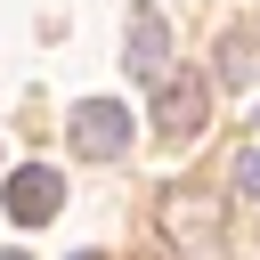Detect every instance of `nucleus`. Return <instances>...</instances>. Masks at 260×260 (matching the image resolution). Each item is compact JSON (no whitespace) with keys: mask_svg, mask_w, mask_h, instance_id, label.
Wrapping results in <instances>:
<instances>
[{"mask_svg":"<svg viewBox=\"0 0 260 260\" xmlns=\"http://www.w3.org/2000/svg\"><path fill=\"white\" fill-rule=\"evenodd\" d=\"M162 236H171L179 260H228L219 195H203V187H171V195H162Z\"/></svg>","mask_w":260,"mask_h":260,"instance_id":"nucleus-1","label":"nucleus"},{"mask_svg":"<svg viewBox=\"0 0 260 260\" xmlns=\"http://www.w3.org/2000/svg\"><path fill=\"white\" fill-rule=\"evenodd\" d=\"M65 138H73V154H89V162H122V154H130V114H122L114 98H81V106L65 114Z\"/></svg>","mask_w":260,"mask_h":260,"instance_id":"nucleus-2","label":"nucleus"},{"mask_svg":"<svg viewBox=\"0 0 260 260\" xmlns=\"http://www.w3.org/2000/svg\"><path fill=\"white\" fill-rule=\"evenodd\" d=\"M203 114H211V89L195 81V73H154V130L162 138H195L203 130Z\"/></svg>","mask_w":260,"mask_h":260,"instance_id":"nucleus-3","label":"nucleus"},{"mask_svg":"<svg viewBox=\"0 0 260 260\" xmlns=\"http://www.w3.org/2000/svg\"><path fill=\"white\" fill-rule=\"evenodd\" d=\"M122 57H130V73H138V81H154V73L171 65V24H162V8H154V0H138V8H130Z\"/></svg>","mask_w":260,"mask_h":260,"instance_id":"nucleus-4","label":"nucleus"},{"mask_svg":"<svg viewBox=\"0 0 260 260\" xmlns=\"http://www.w3.org/2000/svg\"><path fill=\"white\" fill-rule=\"evenodd\" d=\"M57 203H65V179H57V171H41V162H24V171L8 179V211H16L24 228H41V219H49Z\"/></svg>","mask_w":260,"mask_h":260,"instance_id":"nucleus-5","label":"nucleus"},{"mask_svg":"<svg viewBox=\"0 0 260 260\" xmlns=\"http://www.w3.org/2000/svg\"><path fill=\"white\" fill-rule=\"evenodd\" d=\"M219 81H236V89L260 81V49H252V32H228V41H219Z\"/></svg>","mask_w":260,"mask_h":260,"instance_id":"nucleus-6","label":"nucleus"},{"mask_svg":"<svg viewBox=\"0 0 260 260\" xmlns=\"http://www.w3.org/2000/svg\"><path fill=\"white\" fill-rule=\"evenodd\" d=\"M236 195H252V203H260V138L236 154Z\"/></svg>","mask_w":260,"mask_h":260,"instance_id":"nucleus-7","label":"nucleus"},{"mask_svg":"<svg viewBox=\"0 0 260 260\" xmlns=\"http://www.w3.org/2000/svg\"><path fill=\"white\" fill-rule=\"evenodd\" d=\"M252 130H260V106H252Z\"/></svg>","mask_w":260,"mask_h":260,"instance_id":"nucleus-8","label":"nucleus"},{"mask_svg":"<svg viewBox=\"0 0 260 260\" xmlns=\"http://www.w3.org/2000/svg\"><path fill=\"white\" fill-rule=\"evenodd\" d=\"M0 260H24V252H0Z\"/></svg>","mask_w":260,"mask_h":260,"instance_id":"nucleus-9","label":"nucleus"},{"mask_svg":"<svg viewBox=\"0 0 260 260\" xmlns=\"http://www.w3.org/2000/svg\"><path fill=\"white\" fill-rule=\"evenodd\" d=\"M81 260H98V252H81Z\"/></svg>","mask_w":260,"mask_h":260,"instance_id":"nucleus-10","label":"nucleus"}]
</instances>
